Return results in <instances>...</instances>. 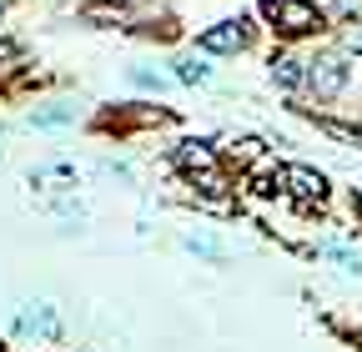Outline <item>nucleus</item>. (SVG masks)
<instances>
[{"mask_svg": "<svg viewBox=\"0 0 362 352\" xmlns=\"http://www.w3.org/2000/svg\"><path fill=\"white\" fill-rule=\"evenodd\" d=\"M176 81L181 86H202V81H211V66L197 61V56H187V61H176Z\"/></svg>", "mask_w": 362, "mask_h": 352, "instance_id": "nucleus-9", "label": "nucleus"}, {"mask_svg": "<svg viewBox=\"0 0 362 352\" xmlns=\"http://www.w3.org/2000/svg\"><path fill=\"white\" fill-rule=\"evenodd\" d=\"M0 11H6V0H0Z\"/></svg>", "mask_w": 362, "mask_h": 352, "instance_id": "nucleus-13", "label": "nucleus"}, {"mask_svg": "<svg viewBox=\"0 0 362 352\" xmlns=\"http://www.w3.org/2000/svg\"><path fill=\"white\" fill-rule=\"evenodd\" d=\"M187 252H197V257H211V262L221 257V247H216V242H206V237H187Z\"/></svg>", "mask_w": 362, "mask_h": 352, "instance_id": "nucleus-11", "label": "nucleus"}, {"mask_svg": "<svg viewBox=\"0 0 362 352\" xmlns=\"http://www.w3.org/2000/svg\"><path fill=\"white\" fill-rule=\"evenodd\" d=\"M176 161L187 166V171H216V156H211V146H206V141H181Z\"/></svg>", "mask_w": 362, "mask_h": 352, "instance_id": "nucleus-8", "label": "nucleus"}, {"mask_svg": "<svg viewBox=\"0 0 362 352\" xmlns=\"http://www.w3.org/2000/svg\"><path fill=\"white\" fill-rule=\"evenodd\" d=\"M272 81L287 86V91H297V86H307V66L297 56H277V61H272Z\"/></svg>", "mask_w": 362, "mask_h": 352, "instance_id": "nucleus-7", "label": "nucleus"}, {"mask_svg": "<svg viewBox=\"0 0 362 352\" xmlns=\"http://www.w3.org/2000/svg\"><path fill=\"white\" fill-rule=\"evenodd\" d=\"M16 337H40V342H56L61 337V317L51 302H25L16 312Z\"/></svg>", "mask_w": 362, "mask_h": 352, "instance_id": "nucleus-1", "label": "nucleus"}, {"mask_svg": "<svg viewBox=\"0 0 362 352\" xmlns=\"http://www.w3.org/2000/svg\"><path fill=\"white\" fill-rule=\"evenodd\" d=\"M342 81H347V66L337 61V56H322V61H312L307 66V86L317 96H337L342 91Z\"/></svg>", "mask_w": 362, "mask_h": 352, "instance_id": "nucleus-4", "label": "nucleus"}, {"mask_svg": "<svg viewBox=\"0 0 362 352\" xmlns=\"http://www.w3.org/2000/svg\"><path fill=\"white\" fill-rule=\"evenodd\" d=\"M282 176H287L292 196H302V201H322V196H327L322 171H312V166H292V171H282Z\"/></svg>", "mask_w": 362, "mask_h": 352, "instance_id": "nucleus-5", "label": "nucleus"}, {"mask_svg": "<svg viewBox=\"0 0 362 352\" xmlns=\"http://www.w3.org/2000/svg\"><path fill=\"white\" fill-rule=\"evenodd\" d=\"M347 46H352V51H362V35H352V40H347Z\"/></svg>", "mask_w": 362, "mask_h": 352, "instance_id": "nucleus-12", "label": "nucleus"}, {"mask_svg": "<svg viewBox=\"0 0 362 352\" xmlns=\"http://www.w3.org/2000/svg\"><path fill=\"white\" fill-rule=\"evenodd\" d=\"M126 76H131L136 86H141V91H166V86H171V81H166L161 71H151V66H131Z\"/></svg>", "mask_w": 362, "mask_h": 352, "instance_id": "nucleus-10", "label": "nucleus"}, {"mask_svg": "<svg viewBox=\"0 0 362 352\" xmlns=\"http://www.w3.org/2000/svg\"><path fill=\"white\" fill-rule=\"evenodd\" d=\"M242 46H247V25L242 20H221V25L197 35V51H206V56H237Z\"/></svg>", "mask_w": 362, "mask_h": 352, "instance_id": "nucleus-3", "label": "nucleus"}, {"mask_svg": "<svg viewBox=\"0 0 362 352\" xmlns=\"http://www.w3.org/2000/svg\"><path fill=\"white\" fill-rule=\"evenodd\" d=\"M71 121H76V106L71 101H45V106H35L25 116V126H35V131H56V126H71Z\"/></svg>", "mask_w": 362, "mask_h": 352, "instance_id": "nucleus-6", "label": "nucleus"}, {"mask_svg": "<svg viewBox=\"0 0 362 352\" xmlns=\"http://www.w3.org/2000/svg\"><path fill=\"white\" fill-rule=\"evenodd\" d=\"M267 16L272 20H277L287 35H302V30H312L317 20H322V16H317V6H312V0H267Z\"/></svg>", "mask_w": 362, "mask_h": 352, "instance_id": "nucleus-2", "label": "nucleus"}]
</instances>
